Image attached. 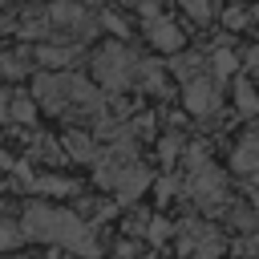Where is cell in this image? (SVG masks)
<instances>
[{
  "label": "cell",
  "instance_id": "cell-1",
  "mask_svg": "<svg viewBox=\"0 0 259 259\" xmlns=\"http://www.w3.org/2000/svg\"><path fill=\"white\" fill-rule=\"evenodd\" d=\"M24 235L32 239H45V243H57V247H69L77 255H97V243L89 235V227L69 214V210H53L45 202H32L24 210Z\"/></svg>",
  "mask_w": 259,
  "mask_h": 259
},
{
  "label": "cell",
  "instance_id": "cell-2",
  "mask_svg": "<svg viewBox=\"0 0 259 259\" xmlns=\"http://www.w3.org/2000/svg\"><path fill=\"white\" fill-rule=\"evenodd\" d=\"M178 247H182L186 255H194V259H219V255H223L219 231H210V227H202V223H186L182 235H178Z\"/></svg>",
  "mask_w": 259,
  "mask_h": 259
},
{
  "label": "cell",
  "instance_id": "cell-3",
  "mask_svg": "<svg viewBox=\"0 0 259 259\" xmlns=\"http://www.w3.org/2000/svg\"><path fill=\"white\" fill-rule=\"evenodd\" d=\"M190 194L198 198V206H206V210H219L227 190H223V178H219L214 170L198 166V170H194V178H190Z\"/></svg>",
  "mask_w": 259,
  "mask_h": 259
},
{
  "label": "cell",
  "instance_id": "cell-4",
  "mask_svg": "<svg viewBox=\"0 0 259 259\" xmlns=\"http://www.w3.org/2000/svg\"><path fill=\"white\" fill-rule=\"evenodd\" d=\"M97 77H101L105 85H125V77H130V53L105 49V53L97 57Z\"/></svg>",
  "mask_w": 259,
  "mask_h": 259
},
{
  "label": "cell",
  "instance_id": "cell-5",
  "mask_svg": "<svg viewBox=\"0 0 259 259\" xmlns=\"http://www.w3.org/2000/svg\"><path fill=\"white\" fill-rule=\"evenodd\" d=\"M214 105H219V85L210 77H194L186 85V109L190 113H210Z\"/></svg>",
  "mask_w": 259,
  "mask_h": 259
},
{
  "label": "cell",
  "instance_id": "cell-6",
  "mask_svg": "<svg viewBox=\"0 0 259 259\" xmlns=\"http://www.w3.org/2000/svg\"><path fill=\"white\" fill-rule=\"evenodd\" d=\"M235 166H239V170H251V174L259 170V134H251V138L239 146V154H235Z\"/></svg>",
  "mask_w": 259,
  "mask_h": 259
},
{
  "label": "cell",
  "instance_id": "cell-7",
  "mask_svg": "<svg viewBox=\"0 0 259 259\" xmlns=\"http://www.w3.org/2000/svg\"><path fill=\"white\" fill-rule=\"evenodd\" d=\"M150 40H154L158 49H178V45H182V32H174V24H166V20H154Z\"/></svg>",
  "mask_w": 259,
  "mask_h": 259
},
{
  "label": "cell",
  "instance_id": "cell-8",
  "mask_svg": "<svg viewBox=\"0 0 259 259\" xmlns=\"http://www.w3.org/2000/svg\"><path fill=\"white\" fill-rule=\"evenodd\" d=\"M20 235H24V231H20L16 223H8V219H0V251H8V247H16V243H20Z\"/></svg>",
  "mask_w": 259,
  "mask_h": 259
},
{
  "label": "cell",
  "instance_id": "cell-9",
  "mask_svg": "<svg viewBox=\"0 0 259 259\" xmlns=\"http://www.w3.org/2000/svg\"><path fill=\"white\" fill-rule=\"evenodd\" d=\"M235 97H239V109H247V113L255 109V89H251L247 81H239V89H235Z\"/></svg>",
  "mask_w": 259,
  "mask_h": 259
},
{
  "label": "cell",
  "instance_id": "cell-10",
  "mask_svg": "<svg viewBox=\"0 0 259 259\" xmlns=\"http://www.w3.org/2000/svg\"><path fill=\"white\" fill-rule=\"evenodd\" d=\"M182 8H186L190 16H198V20H206V16H210V4H206V0H182Z\"/></svg>",
  "mask_w": 259,
  "mask_h": 259
},
{
  "label": "cell",
  "instance_id": "cell-11",
  "mask_svg": "<svg viewBox=\"0 0 259 259\" xmlns=\"http://www.w3.org/2000/svg\"><path fill=\"white\" fill-rule=\"evenodd\" d=\"M214 69H219V73H231V69H235V57H231V53H219V57H214Z\"/></svg>",
  "mask_w": 259,
  "mask_h": 259
},
{
  "label": "cell",
  "instance_id": "cell-12",
  "mask_svg": "<svg viewBox=\"0 0 259 259\" xmlns=\"http://www.w3.org/2000/svg\"><path fill=\"white\" fill-rule=\"evenodd\" d=\"M12 113H16V117H32V105H28V101H16Z\"/></svg>",
  "mask_w": 259,
  "mask_h": 259
},
{
  "label": "cell",
  "instance_id": "cell-13",
  "mask_svg": "<svg viewBox=\"0 0 259 259\" xmlns=\"http://www.w3.org/2000/svg\"><path fill=\"white\" fill-rule=\"evenodd\" d=\"M0 117H4V97H0Z\"/></svg>",
  "mask_w": 259,
  "mask_h": 259
}]
</instances>
